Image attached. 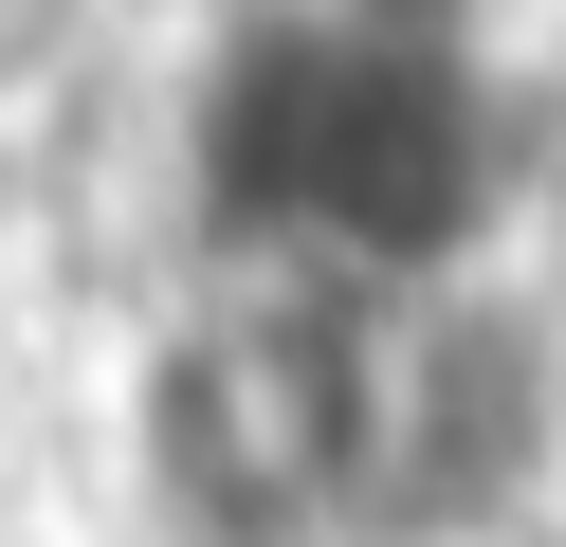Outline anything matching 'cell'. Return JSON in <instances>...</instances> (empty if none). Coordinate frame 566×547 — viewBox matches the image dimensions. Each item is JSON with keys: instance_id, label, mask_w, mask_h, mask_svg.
I'll list each match as a JSON object with an SVG mask.
<instances>
[{"instance_id": "1", "label": "cell", "mask_w": 566, "mask_h": 547, "mask_svg": "<svg viewBox=\"0 0 566 547\" xmlns=\"http://www.w3.org/2000/svg\"><path fill=\"white\" fill-rule=\"evenodd\" d=\"M512 201V128L457 19L402 0H274L220 36L184 128V219L220 274H329V292H439Z\"/></svg>"}, {"instance_id": "3", "label": "cell", "mask_w": 566, "mask_h": 547, "mask_svg": "<svg viewBox=\"0 0 566 547\" xmlns=\"http://www.w3.org/2000/svg\"><path fill=\"white\" fill-rule=\"evenodd\" d=\"M548 474V328L530 292H420L384 347V547H475Z\"/></svg>"}, {"instance_id": "2", "label": "cell", "mask_w": 566, "mask_h": 547, "mask_svg": "<svg viewBox=\"0 0 566 547\" xmlns=\"http://www.w3.org/2000/svg\"><path fill=\"white\" fill-rule=\"evenodd\" d=\"M384 347L402 311L329 274H220L147 347L128 456L165 547H329L384 511Z\"/></svg>"}]
</instances>
